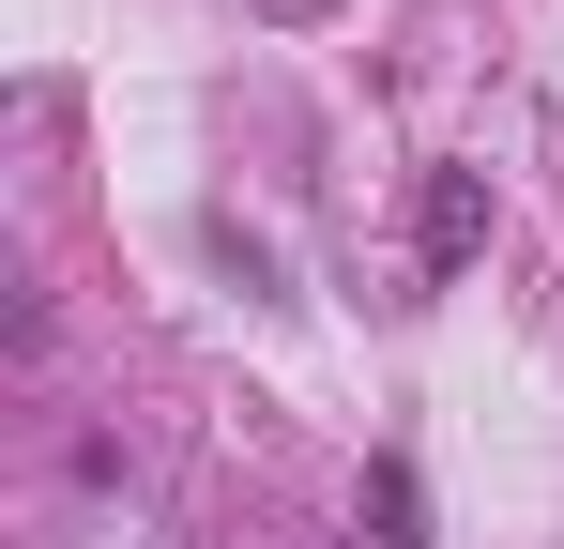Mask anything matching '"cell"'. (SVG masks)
<instances>
[{
    "instance_id": "1",
    "label": "cell",
    "mask_w": 564,
    "mask_h": 549,
    "mask_svg": "<svg viewBox=\"0 0 564 549\" xmlns=\"http://www.w3.org/2000/svg\"><path fill=\"white\" fill-rule=\"evenodd\" d=\"M427 274H473V245H488V169H427Z\"/></svg>"
},
{
    "instance_id": "2",
    "label": "cell",
    "mask_w": 564,
    "mask_h": 549,
    "mask_svg": "<svg viewBox=\"0 0 564 549\" xmlns=\"http://www.w3.org/2000/svg\"><path fill=\"white\" fill-rule=\"evenodd\" d=\"M367 549H427V473L412 458H367Z\"/></svg>"
},
{
    "instance_id": "3",
    "label": "cell",
    "mask_w": 564,
    "mask_h": 549,
    "mask_svg": "<svg viewBox=\"0 0 564 549\" xmlns=\"http://www.w3.org/2000/svg\"><path fill=\"white\" fill-rule=\"evenodd\" d=\"M198 245H214V260L245 274L260 305H290V260H275V245H260V229H245V214H198Z\"/></svg>"
}]
</instances>
